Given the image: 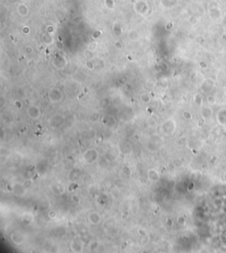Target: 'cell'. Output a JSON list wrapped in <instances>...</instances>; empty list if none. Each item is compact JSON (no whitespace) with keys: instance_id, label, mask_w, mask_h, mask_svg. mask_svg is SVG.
<instances>
[{"instance_id":"obj_1","label":"cell","mask_w":226,"mask_h":253,"mask_svg":"<svg viewBox=\"0 0 226 253\" xmlns=\"http://www.w3.org/2000/svg\"><path fill=\"white\" fill-rule=\"evenodd\" d=\"M148 179L152 181H156V180H159V174L157 173V171L154 170V169H151L149 170L148 173Z\"/></svg>"},{"instance_id":"obj_2","label":"cell","mask_w":226,"mask_h":253,"mask_svg":"<svg viewBox=\"0 0 226 253\" xmlns=\"http://www.w3.org/2000/svg\"><path fill=\"white\" fill-rule=\"evenodd\" d=\"M89 220L93 224H98L101 219H100V217L97 213H91L89 215Z\"/></svg>"},{"instance_id":"obj_3","label":"cell","mask_w":226,"mask_h":253,"mask_svg":"<svg viewBox=\"0 0 226 253\" xmlns=\"http://www.w3.org/2000/svg\"><path fill=\"white\" fill-rule=\"evenodd\" d=\"M12 236H14L15 238H16L15 240H14V239L12 240V242H13L14 243H16V244H20V243H22V241H23V240H22V238H21V236H17V235H12Z\"/></svg>"},{"instance_id":"obj_4","label":"cell","mask_w":226,"mask_h":253,"mask_svg":"<svg viewBox=\"0 0 226 253\" xmlns=\"http://www.w3.org/2000/svg\"><path fill=\"white\" fill-rule=\"evenodd\" d=\"M48 216H49V218L50 219H55L57 216H58V213L55 212V211H49V214H48Z\"/></svg>"},{"instance_id":"obj_5","label":"cell","mask_w":226,"mask_h":253,"mask_svg":"<svg viewBox=\"0 0 226 253\" xmlns=\"http://www.w3.org/2000/svg\"><path fill=\"white\" fill-rule=\"evenodd\" d=\"M72 199H73L74 202H76V203H79V202H80V200H79V197L75 198V196H73V197H72Z\"/></svg>"}]
</instances>
